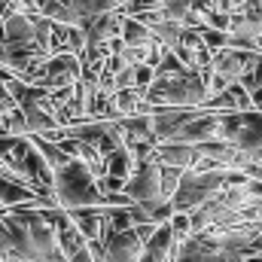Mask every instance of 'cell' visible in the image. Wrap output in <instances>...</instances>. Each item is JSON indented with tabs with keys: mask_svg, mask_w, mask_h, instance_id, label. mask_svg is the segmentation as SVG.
<instances>
[{
	"mask_svg": "<svg viewBox=\"0 0 262 262\" xmlns=\"http://www.w3.org/2000/svg\"><path fill=\"white\" fill-rule=\"evenodd\" d=\"M52 195L61 210H82V207H107V195L98 189V177L79 159H70L64 168L55 171Z\"/></svg>",
	"mask_w": 262,
	"mask_h": 262,
	"instance_id": "obj_1",
	"label": "cell"
},
{
	"mask_svg": "<svg viewBox=\"0 0 262 262\" xmlns=\"http://www.w3.org/2000/svg\"><path fill=\"white\" fill-rule=\"evenodd\" d=\"M125 195L134 204H149V201H165L162 198V165L156 162V152L137 156V168L125 183Z\"/></svg>",
	"mask_w": 262,
	"mask_h": 262,
	"instance_id": "obj_2",
	"label": "cell"
},
{
	"mask_svg": "<svg viewBox=\"0 0 262 262\" xmlns=\"http://www.w3.org/2000/svg\"><path fill=\"white\" fill-rule=\"evenodd\" d=\"M79 76H82V58L79 55H52L43 67L40 89H46V92L73 89V85H79Z\"/></svg>",
	"mask_w": 262,
	"mask_h": 262,
	"instance_id": "obj_3",
	"label": "cell"
},
{
	"mask_svg": "<svg viewBox=\"0 0 262 262\" xmlns=\"http://www.w3.org/2000/svg\"><path fill=\"white\" fill-rule=\"evenodd\" d=\"M262 55L256 52H241V49H223V52H213V64L210 70L216 76H223L229 85L232 82H241L247 73H253V67L259 64Z\"/></svg>",
	"mask_w": 262,
	"mask_h": 262,
	"instance_id": "obj_4",
	"label": "cell"
},
{
	"mask_svg": "<svg viewBox=\"0 0 262 262\" xmlns=\"http://www.w3.org/2000/svg\"><path fill=\"white\" fill-rule=\"evenodd\" d=\"M101 244H104L107 262H140L143 247H146V244L137 238L134 229H128V232H113V235H107Z\"/></svg>",
	"mask_w": 262,
	"mask_h": 262,
	"instance_id": "obj_5",
	"label": "cell"
},
{
	"mask_svg": "<svg viewBox=\"0 0 262 262\" xmlns=\"http://www.w3.org/2000/svg\"><path fill=\"white\" fill-rule=\"evenodd\" d=\"M198 146L186 143H159L156 146V162L165 168H180V171H192L198 165Z\"/></svg>",
	"mask_w": 262,
	"mask_h": 262,
	"instance_id": "obj_6",
	"label": "cell"
},
{
	"mask_svg": "<svg viewBox=\"0 0 262 262\" xmlns=\"http://www.w3.org/2000/svg\"><path fill=\"white\" fill-rule=\"evenodd\" d=\"M67 6L73 9V15H76V25H79V28H85L89 21H95V18L107 15V12L122 9L116 0H70Z\"/></svg>",
	"mask_w": 262,
	"mask_h": 262,
	"instance_id": "obj_7",
	"label": "cell"
},
{
	"mask_svg": "<svg viewBox=\"0 0 262 262\" xmlns=\"http://www.w3.org/2000/svg\"><path fill=\"white\" fill-rule=\"evenodd\" d=\"M104 165H107V174H104V177H116V180L128 183L131 174H134V168H137V159H134V152H131L128 146H122V149L110 152V156L104 159Z\"/></svg>",
	"mask_w": 262,
	"mask_h": 262,
	"instance_id": "obj_8",
	"label": "cell"
},
{
	"mask_svg": "<svg viewBox=\"0 0 262 262\" xmlns=\"http://www.w3.org/2000/svg\"><path fill=\"white\" fill-rule=\"evenodd\" d=\"M149 43H156L152 40V31L146 25H140L137 18H128L125 15V21H122V46L125 49H143Z\"/></svg>",
	"mask_w": 262,
	"mask_h": 262,
	"instance_id": "obj_9",
	"label": "cell"
},
{
	"mask_svg": "<svg viewBox=\"0 0 262 262\" xmlns=\"http://www.w3.org/2000/svg\"><path fill=\"white\" fill-rule=\"evenodd\" d=\"M31 137V134H28ZM34 140V146L40 149V156L46 159V165L52 168V171H58V168H64L67 162H70V156H67L64 149L58 146V143H49V140H43V137H31Z\"/></svg>",
	"mask_w": 262,
	"mask_h": 262,
	"instance_id": "obj_10",
	"label": "cell"
},
{
	"mask_svg": "<svg viewBox=\"0 0 262 262\" xmlns=\"http://www.w3.org/2000/svg\"><path fill=\"white\" fill-rule=\"evenodd\" d=\"M171 232H174V244H183L186 238H192V220H189V213H174L171 216Z\"/></svg>",
	"mask_w": 262,
	"mask_h": 262,
	"instance_id": "obj_11",
	"label": "cell"
},
{
	"mask_svg": "<svg viewBox=\"0 0 262 262\" xmlns=\"http://www.w3.org/2000/svg\"><path fill=\"white\" fill-rule=\"evenodd\" d=\"M198 34H201V40H204V46H207L210 52H223V49H229V34L213 31V28H201Z\"/></svg>",
	"mask_w": 262,
	"mask_h": 262,
	"instance_id": "obj_12",
	"label": "cell"
},
{
	"mask_svg": "<svg viewBox=\"0 0 262 262\" xmlns=\"http://www.w3.org/2000/svg\"><path fill=\"white\" fill-rule=\"evenodd\" d=\"M18 110V104H15V98L9 95V89H6V82L0 79V128H3V122L12 116Z\"/></svg>",
	"mask_w": 262,
	"mask_h": 262,
	"instance_id": "obj_13",
	"label": "cell"
},
{
	"mask_svg": "<svg viewBox=\"0 0 262 262\" xmlns=\"http://www.w3.org/2000/svg\"><path fill=\"white\" fill-rule=\"evenodd\" d=\"M256 52L262 55V37H256Z\"/></svg>",
	"mask_w": 262,
	"mask_h": 262,
	"instance_id": "obj_14",
	"label": "cell"
},
{
	"mask_svg": "<svg viewBox=\"0 0 262 262\" xmlns=\"http://www.w3.org/2000/svg\"><path fill=\"white\" fill-rule=\"evenodd\" d=\"M116 3H119V6H128V3H134V0H116Z\"/></svg>",
	"mask_w": 262,
	"mask_h": 262,
	"instance_id": "obj_15",
	"label": "cell"
},
{
	"mask_svg": "<svg viewBox=\"0 0 262 262\" xmlns=\"http://www.w3.org/2000/svg\"><path fill=\"white\" fill-rule=\"evenodd\" d=\"M247 262H262V256H250V259H247Z\"/></svg>",
	"mask_w": 262,
	"mask_h": 262,
	"instance_id": "obj_16",
	"label": "cell"
}]
</instances>
